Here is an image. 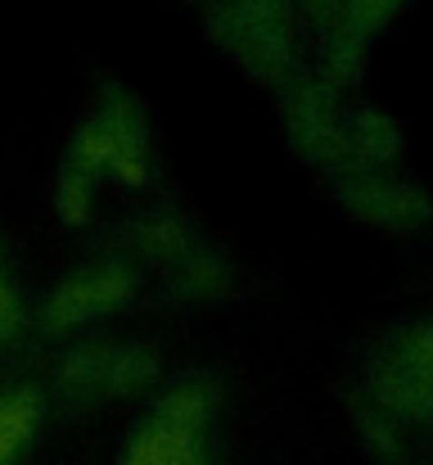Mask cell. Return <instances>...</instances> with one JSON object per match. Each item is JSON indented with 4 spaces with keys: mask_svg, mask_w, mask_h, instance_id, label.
I'll return each mask as SVG.
<instances>
[{
    "mask_svg": "<svg viewBox=\"0 0 433 465\" xmlns=\"http://www.w3.org/2000/svg\"><path fill=\"white\" fill-rule=\"evenodd\" d=\"M77 172L95 176V172H113L123 185H144L149 176V132L141 123V109L127 95H113L73 141Z\"/></svg>",
    "mask_w": 433,
    "mask_h": 465,
    "instance_id": "1",
    "label": "cell"
},
{
    "mask_svg": "<svg viewBox=\"0 0 433 465\" xmlns=\"http://www.w3.org/2000/svg\"><path fill=\"white\" fill-rule=\"evenodd\" d=\"M153 375H158V357L132 343H86L68 352L59 366L64 389L77 398H104V393L127 398V393H141L144 384H153Z\"/></svg>",
    "mask_w": 433,
    "mask_h": 465,
    "instance_id": "2",
    "label": "cell"
},
{
    "mask_svg": "<svg viewBox=\"0 0 433 465\" xmlns=\"http://www.w3.org/2000/svg\"><path fill=\"white\" fill-rule=\"evenodd\" d=\"M212 32L267 82H280L289 68V23L280 0H231Z\"/></svg>",
    "mask_w": 433,
    "mask_h": 465,
    "instance_id": "3",
    "label": "cell"
},
{
    "mask_svg": "<svg viewBox=\"0 0 433 465\" xmlns=\"http://www.w3.org/2000/svg\"><path fill=\"white\" fill-rule=\"evenodd\" d=\"M136 290V272L127 262H104V267H91L73 281H64L50 303H45V325L54 334L64 330H77V325H91L109 312H118Z\"/></svg>",
    "mask_w": 433,
    "mask_h": 465,
    "instance_id": "4",
    "label": "cell"
},
{
    "mask_svg": "<svg viewBox=\"0 0 433 465\" xmlns=\"http://www.w3.org/2000/svg\"><path fill=\"white\" fill-rule=\"evenodd\" d=\"M339 199L361 222H375V226H389V231H407V226H425L429 222L425 194L416 185H407V181L379 176L375 167H348L339 176Z\"/></svg>",
    "mask_w": 433,
    "mask_h": 465,
    "instance_id": "5",
    "label": "cell"
},
{
    "mask_svg": "<svg viewBox=\"0 0 433 465\" xmlns=\"http://www.w3.org/2000/svg\"><path fill=\"white\" fill-rule=\"evenodd\" d=\"M285 127L293 150L307 163H334L343 154V127L334 118V100L325 86H298L285 104Z\"/></svg>",
    "mask_w": 433,
    "mask_h": 465,
    "instance_id": "6",
    "label": "cell"
},
{
    "mask_svg": "<svg viewBox=\"0 0 433 465\" xmlns=\"http://www.w3.org/2000/svg\"><path fill=\"white\" fill-rule=\"evenodd\" d=\"M127 465H203L199 430H181V425H167V420L153 416L136 434Z\"/></svg>",
    "mask_w": 433,
    "mask_h": 465,
    "instance_id": "7",
    "label": "cell"
},
{
    "mask_svg": "<svg viewBox=\"0 0 433 465\" xmlns=\"http://www.w3.org/2000/svg\"><path fill=\"white\" fill-rule=\"evenodd\" d=\"M375 398H379L384 416H402V420H425L429 416V384L416 380L411 371H402L398 361H384L375 371Z\"/></svg>",
    "mask_w": 433,
    "mask_h": 465,
    "instance_id": "8",
    "label": "cell"
},
{
    "mask_svg": "<svg viewBox=\"0 0 433 465\" xmlns=\"http://www.w3.org/2000/svg\"><path fill=\"white\" fill-rule=\"evenodd\" d=\"M221 294H231V267L217 253L194 249L176 267V299H221Z\"/></svg>",
    "mask_w": 433,
    "mask_h": 465,
    "instance_id": "9",
    "label": "cell"
},
{
    "mask_svg": "<svg viewBox=\"0 0 433 465\" xmlns=\"http://www.w3.org/2000/svg\"><path fill=\"white\" fill-rule=\"evenodd\" d=\"M36 420H41V398L32 389H18V393H9L0 402V465H9L23 452V443L32 439Z\"/></svg>",
    "mask_w": 433,
    "mask_h": 465,
    "instance_id": "10",
    "label": "cell"
},
{
    "mask_svg": "<svg viewBox=\"0 0 433 465\" xmlns=\"http://www.w3.org/2000/svg\"><path fill=\"white\" fill-rule=\"evenodd\" d=\"M136 244H141L149 258L167 262V267H181V262L199 249L194 235H190L176 217H144L141 226H136Z\"/></svg>",
    "mask_w": 433,
    "mask_h": 465,
    "instance_id": "11",
    "label": "cell"
},
{
    "mask_svg": "<svg viewBox=\"0 0 433 465\" xmlns=\"http://www.w3.org/2000/svg\"><path fill=\"white\" fill-rule=\"evenodd\" d=\"M208 411H212V393H208L203 384H181V389H172V393L158 402V420L181 425V430H203Z\"/></svg>",
    "mask_w": 433,
    "mask_h": 465,
    "instance_id": "12",
    "label": "cell"
},
{
    "mask_svg": "<svg viewBox=\"0 0 433 465\" xmlns=\"http://www.w3.org/2000/svg\"><path fill=\"white\" fill-rule=\"evenodd\" d=\"M91 203H95L91 176H86V172H77V167L68 163V167H64V176H59V185H54V213H59V222H64V226H86Z\"/></svg>",
    "mask_w": 433,
    "mask_h": 465,
    "instance_id": "13",
    "label": "cell"
},
{
    "mask_svg": "<svg viewBox=\"0 0 433 465\" xmlns=\"http://www.w3.org/2000/svg\"><path fill=\"white\" fill-rule=\"evenodd\" d=\"M402 145V132L384 118V114H361L357 123V154H361V167H375V163H389Z\"/></svg>",
    "mask_w": 433,
    "mask_h": 465,
    "instance_id": "14",
    "label": "cell"
},
{
    "mask_svg": "<svg viewBox=\"0 0 433 465\" xmlns=\"http://www.w3.org/2000/svg\"><path fill=\"white\" fill-rule=\"evenodd\" d=\"M402 371H411L416 380H425V384H433V334L429 325H416L402 343H398V357H393Z\"/></svg>",
    "mask_w": 433,
    "mask_h": 465,
    "instance_id": "15",
    "label": "cell"
},
{
    "mask_svg": "<svg viewBox=\"0 0 433 465\" xmlns=\"http://www.w3.org/2000/svg\"><path fill=\"white\" fill-rule=\"evenodd\" d=\"M357 430L366 434V443H370L379 457H389V461H398V457H402L398 430H393V420H389L384 411H361V416H357Z\"/></svg>",
    "mask_w": 433,
    "mask_h": 465,
    "instance_id": "16",
    "label": "cell"
},
{
    "mask_svg": "<svg viewBox=\"0 0 433 465\" xmlns=\"http://www.w3.org/2000/svg\"><path fill=\"white\" fill-rule=\"evenodd\" d=\"M330 77L334 82H352V73L361 68V36H352V32H343L334 45H330Z\"/></svg>",
    "mask_w": 433,
    "mask_h": 465,
    "instance_id": "17",
    "label": "cell"
},
{
    "mask_svg": "<svg viewBox=\"0 0 433 465\" xmlns=\"http://www.w3.org/2000/svg\"><path fill=\"white\" fill-rule=\"evenodd\" d=\"M18 321H23V308H18V299L9 294V285H0V339H9V334L18 330Z\"/></svg>",
    "mask_w": 433,
    "mask_h": 465,
    "instance_id": "18",
    "label": "cell"
}]
</instances>
